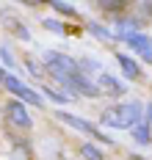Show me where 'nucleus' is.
<instances>
[{
  "mask_svg": "<svg viewBox=\"0 0 152 160\" xmlns=\"http://www.w3.org/2000/svg\"><path fill=\"white\" fill-rule=\"evenodd\" d=\"M91 33H97V36H100V39H114V36H111V33L105 31V28H102V25H91Z\"/></svg>",
  "mask_w": 152,
  "mask_h": 160,
  "instance_id": "14",
  "label": "nucleus"
},
{
  "mask_svg": "<svg viewBox=\"0 0 152 160\" xmlns=\"http://www.w3.org/2000/svg\"><path fill=\"white\" fill-rule=\"evenodd\" d=\"M61 122H67L69 127H75V130H80V132H89V135H97L100 141H108L105 135H102L100 130H94V124H89V122H83V119H78V116H72V113H64V111H58L55 113Z\"/></svg>",
  "mask_w": 152,
  "mask_h": 160,
  "instance_id": "6",
  "label": "nucleus"
},
{
  "mask_svg": "<svg viewBox=\"0 0 152 160\" xmlns=\"http://www.w3.org/2000/svg\"><path fill=\"white\" fill-rule=\"evenodd\" d=\"M133 138L138 141V144H147V141H149V132H147V127H144V124H135Z\"/></svg>",
  "mask_w": 152,
  "mask_h": 160,
  "instance_id": "11",
  "label": "nucleus"
},
{
  "mask_svg": "<svg viewBox=\"0 0 152 160\" xmlns=\"http://www.w3.org/2000/svg\"><path fill=\"white\" fill-rule=\"evenodd\" d=\"M102 8H108V11H119L122 8V3H100Z\"/></svg>",
  "mask_w": 152,
  "mask_h": 160,
  "instance_id": "16",
  "label": "nucleus"
},
{
  "mask_svg": "<svg viewBox=\"0 0 152 160\" xmlns=\"http://www.w3.org/2000/svg\"><path fill=\"white\" fill-rule=\"evenodd\" d=\"M64 83H67V86H72L78 94H83V97H97V94H100V88H97L94 83H89L83 72H75V75H69Z\"/></svg>",
  "mask_w": 152,
  "mask_h": 160,
  "instance_id": "5",
  "label": "nucleus"
},
{
  "mask_svg": "<svg viewBox=\"0 0 152 160\" xmlns=\"http://www.w3.org/2000/svg\"><path fill=\"white\" fill-rule=\"evenodd\" d=\"M44 28H47V31H55V33H64V28H61L55 19H44Z\"/></svg>",
  "mask_w": 152,
  "mask_h": 160,
  "instance_id": "15",
  "label": "nucleus"
},
{
  "mask_svg": "<svg viewBox=\"0 0 152 160\" xmlns=\"http://www.w3.org/2000/svg\"><path fill=\"white\" fill-rule=\"evenodd\" d=\"M138 116L141 108L138 105H116V108H108L102 111V124L105 127H135L138 124Z\"/></svg>",
  "mask_w": 152,
  "mask_h": 160,
  "instance_id": "1",
  "label": "nucleus"
},
{
  "mask_svg": "<svg viewBox=\"0 0 152 160\" xmlns=\"http://www.w3.org/2000/svg\"><path fill=\"white\" fill-rule=\"evenodd\" d=\"M147 113H149V122H152V105H149V108H147Z\"/></svg>",
  "mask_w": 152,
  "mask_h": 160,
  "instance_id": "17",
  "label": "nucleus"
},
{
  "mask_svg": "<svg viewBox=\"0 0 152 160\" xmlns=\"http://www.w3.org/2000/svg\"><path fill=\"white\" fill-rule=\"evenodd\" d=\"M25 66L31 69V75H36V78H42V75H44V69H42V66H39V64H36L33 58H28V61H25Z\"/></svg>",
  "mask_w": 152,
  "mask_h": 160,
  "instance_id": "13",
  "label": "nucleus"
},
{
  "mask_svg": "<svg viewBox=\"0 0 152 160\" xmlns=\"http://www.w3.org/2000/svg\"><path fill=\"white\" fill-rule=\"evenodd\" d=\"M0 83H3V86H6V88H8L11 94H17L19 99L31 102L33 108H39V105H42V99H39V94H33V91H31V88H28V86H25L22 80H17L14 75H8V72H3V69H0Z\"/></svg>",
  "mask_w": 152,
  "mask_h": 160,
  "instance_id": "3",
  "label": "nucleus"
},
{
  "mask_svg": "<svg viewBox=\"0 0 152 160\" xmlns=\"http://www.w3.org/2000/svg\"><path fill=\"white\" fill-rule=\"evenodd\" d=\"M130 42V47L144 58V61H152V39L149 36H144V33H135V36H130L127 39Z\"/></svg>",
  "mask_w": 152,
  "mask_h": 160,
  "instance_id": "7",
  "label": "nucleus"
},
{
  "mask_svg": "<svg viewBox=\"0 0 152 160\" xmlns=\"http://www.w3.org/2000/svg\"><path fill=\"white\" fill-rule=\"evenodd\" d=\"M116 61H119V66H122V72H124V75H127L130 80H135L138 75H141L138 64H135V61L130 58V55H122V52H119V55H116Z\"/></svg>",
  "mask_w": 152,
  "mask_h": 160,
  "instance_id": "9",
  "label": "nucleus"
},
{
  "mask_svg": "<svg viewBox=\"0 0 152 160\" xmlns=\"http://www.w3.org/2000/svg\"><path fill=\"white\" fill-rule=\"evenodd\" d=\"M53 8H55V11H61V14H67V17H75V14H78V11H75V6L61 3V0H55V3H53Z\"/></svg>",
  "mask_w": 152,
  "mask_h": 160,
  "instance_id": "12",
  "label": "nucleus"
},
{
  "mask_svg": "<svg viewBox=\"0 0 152 160\" xmlns=\"http://www.w3.org/2000/svg\"><path fill=\"white\" fill-rule=\"evenodd\" d=\"M6 119H8L14 127H22V130L31 127V116H28V108H25L22 102H8V105H6Z\"/></svg>",
  "mask_w": 152,
  "mask_h": 160,
  "instance_id": "4",
  "label": "nucleus"
},
{
  "mask_svg": "<svg viewBox=\"0 0 152 160\" xmlns=\"http://www.w3.org/2000/svg\"><path fill=\"white\" fill-rule=\"evenodd\" d=\"M80 155H83L86 160H102V152L94 144H83V146H80Z\"/></svg>",
  "mask_w": 152,
  "mask_h": 160,
  "instance_id": "10",
  "label": "nucleus"
},
{
  "mask_svg": "<svg viewBox=\"0 0 152 160\" xmlns=\"http://www.w3.org/2000/svg\"><path fill=\"white\" fill-rule=\"evenodd\" d=\"M100 94L102 91H105V94H111V97H122L124 94V91H127V86H122V83H119L116 78H111V75H102L100 78Z\"/></svg>",
  "mask_w": 152,
  "mask_h": 160,
  "instance_id": "8",
  "label": "nucleus"
},
{
  "mask_svg": "<svg viewBox=\"0 0 152 160\" xmlns=\"http://www.w3.org/2000/svg\"><path fill=\"white\" fill-rule=\"evenodd\" d=\"M44 61H47L50 75H53V78H58L61 83H64L69 75L80 72V69H78V61H72V58H69V55H64V52H47V55H44Z\"/></svg>",
  "mask_w": 152,
  "mask_h": 160,
  "instance_id": "2",
  "label": "nucleus"
}]
</instances>
